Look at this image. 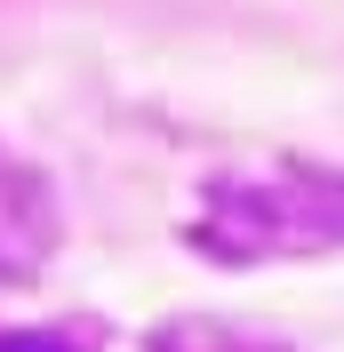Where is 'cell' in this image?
Segmentation results:
<instances>
[{"instance_id": "cell-1", "label": "cell", "mask_w": 344, "mask_h": 352, "mask_svg": "<svg viewBox=\"0 0 344 352\" xmlns=\"http://www.w3.org/2000/svg\"><path fill=\"white\" fill-rule=\"evenodd\" d=\"M208 241L224 256H297V248L344 241L336 217V184H304V192H280V184H224L208 217Z\"/></svg>"}, {"instance_id": "cell-2", "label": "cell", "mask_w": 344, "mask_h": 352, "mask_svg": "<svg viewBox=\"0 0 344 352\" xmlns=\"http://www.w3.org/2000/svg\"><path fill=\"white\" fill-rule=\"evenodd\" d=\"M0 352H88V344H72V336H8Z\"/></svg>"}]
</instances>
